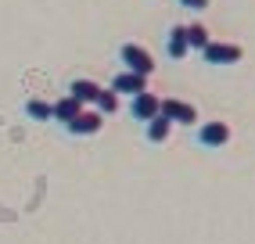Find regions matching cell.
I'll list each match as a JSON object with an SVG mask.
<instances>
[{
	"mask_svg": "<svg viewBox=\"0 0 255 244\" xmlns=\"http://www.w3.org/2000/svg\"><path fill=\"white\" fill-rule=\"evenodd\" d=\"M230 140H234V129L223 119H209V122H198L194 126V144L201 151H223Z\"/></svg>",
	"mask_w": 255,
	"mask_h": 244,
	"instance_id": "1",
	"label": "cell"
},
{
	"mask_svg": "<svg viewBox=\"0 0 255 244\" xmlns=\"http://www.w3.org/2000/svg\"><path fill=\"white\" fill-rule=\"evenodd\" d=\"M115 58H119V68H129V72H140V76H151V72H155V54H151L144 43H133V40L119 43Z\"/></svg>",
	"mask_w": 255,
	"mask_h": 244,
	"instance_id": "2",
	"label": "cell"
},
{
	"mask_svg": "<svg viewBox=\"0 0 255 244\" xmlns=\"http://www.w3.org/2000/svg\"><path fill=\"white\" fill-rule=\"evenodd\" d=\"M245 58V47L241 43H230V40H212L205 50H201V61L209 68H230V65H241Z\"/></svg>",
	"mask_w": 255,
	"mask_h": 244,
	"instance_id": "3",
	"label": "cell"
},
{
	"mask_svg": "<svg viewBox=\"0 0 255 244\" xmlns=\"http://www.w3.org/2000/svg\"><path fill=\"white\" fill-rule=\"evenodd\" d=\"M65 136H97L101 129H105V115H101L97 108H83L72 122H65Z\"/></svg>",
	"mask_w": 255,
	"mask_h": 244,
	"instance_id": "4",
	"label": "cell"
},
{
	"mask_svg": "<svg viewBox=\"0 0 255 244\" xmlns=\"http://www.w3.org/2000/svg\"><path fill=\"white\" fill-rule=\"evenodd\" d=\"M162 115L173 122V126H198V108L191 101H180V97H162Z\"/></svg>",
	"mask_w": 255,
	"mask_h": 244,
	"instance_id": "5",
	"label": "cell"
},
{
	"mask_svg": "<svg viewBox=\"0 0 255 244\" xmlns=\"http://www.w3.org/2000/svg\"><path fill=\"white\" fill-rule=\"evenodd\" d=\"M158 112H162V97H158V94L144 90V94H137V97H129V119L140 122V126H144L147 119H155Z\"/></svg>",
	"mask_w": 255,
	"mask_h": 244,
	"instance_id": "6",
	"label": "cell"
},
{
	"mask_svg": "<svg viewBox=\"0 0 255 244\" xmlns=\"http://www.w3.org/2000/svg\"><path fill=\"white\" fill-rule=\"evenodd\" d=\"M112 90H115L119 97H137V94L147 90V76L129 72V68H119V72L112 76Z\"/></svg>",
	"mask_w": 255,
	"mask_h": 244,
	"instance_id": "7",
	"label": "cell"
},
{
	"mask_svg": "<svg viewBox=\"0 0 255 244\" xmlns=\"http://www.w3.org/2000/svg\"><path fill=\"white\" fill-rule=\"evenodd\" d=\"M165 58L169 61H187V58H191L187 25H169V32H165Z\"/></svg>",
	"mask_w": 255,
	"mask_h": 244,
	"instance_id": "8",
	"label": "cell"
},
{
	"mask_svg": "<svg viewBox=\"0 0 255 244\" xmlns=\"http://www.w3.org/2000/svg\"><path fill=\"white\" fill-rule=\"evenodd\" d=\"M169 136H173V122H169L162 112L155 115V119H147L144 122V140L151 144V147H158V144H165Z\"/></svg>",
	"mask_w": 255,
	"mask_h": 244,
	"instance_id": "9",
	"label": "cell"
},
{
	"mask_svg": "<svg viewBox=\"0 0 255 244\" xmlns=\"http://www.w3.org/2000/svg\"><path fill=\"white\" fill-rule=\"evenodd\" d=\"M101 90H105V86H101L97 79H87V76H79V79H72L69 83V90H65V94H72L79 104H87V108H90V104L97 101V94Z\"/></svg>",
	"mask_w": 255,
	"mask_h": 244,
	"instance_id": "10",
	"label": "cell"
},
{
	"mask_svg": "<svg viewBox=\"0 0 255 244\" xmlns=\"http://www.w3.org/2000/svg\"><path fill=\"white\" fill-rule=\"evenodd\" d=\"M22 115L29 122H50V119H54V101H47V97H25Z\"/></svg>",
	"mask_w": 255,
	"mask_h": 244,
	"instance_id": "11",
	"label": "cell"
},
{
	"mask_svg": "<svg viewBox=\"0 0 255 244\" xmlns=\"http://www.w3.org/2000/svg\"><path fill=\"white\" fill-rule=\"evenodd\" d=\"M83 108H87V104H79L72 94H61L58 101H54V119H50V122H58V126H65V122H72Z\"/></svg>",
	"mask_w": 255,
	"mask_h": 244,
	"instance_id": "12",
	"label": "cell"
},
{
	"mask_svg": "<svg viewBox=\"0 0 255 244\" xmlns=\"http://www.w3.org/2000/svg\"><path fill=\"white\" fill-rule=\"evenodd\" d=\"M187 43H191V54H194V50L201 54V50L212 43V32L201 25V22H191V25H187Z\"/></svg>",
	"mask_w": 255,
	"mask_h": 244,
	"instance_id": "13",
	"label": "cell"
},
{
	"mask_svg": "<svg viewBox=\"0 0 255 244\" xmlns=\"http://www.w3.org/2000/svg\"><path fill=\"white\" fill-rule=\"evenodd\" d=\"M90 108H97L101 115H105V119H108V115H115L119 108H123V101H119V94L112 90V86H105V90H101V94H97V101L90 104Z\"/></svg>",
	"mask_w": 255,
	"mask_h": 244,
	"instance_id": "14",
	"label": "cell"
},
{
	"mask_svg": "<svg viewBox=\"0 0 255 244\" xmlns=\"http://www.w3.org/2000/svg\"><path fill=\"white\" fill-rule=\"evenodd\" d=\"M209 4H212V0H180V7H183V11H191V14H205Z\"/></svg>",
	"mask_w": 255,
	"mask_h": 244,
	"instance_id": "15",
	"label": "cell"
}]
</instances>
